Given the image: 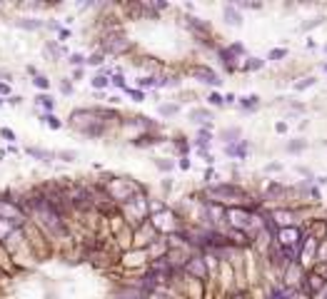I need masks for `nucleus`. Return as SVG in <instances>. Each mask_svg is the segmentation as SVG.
<instances>
[{
	"mask_svg": "<svg viewBox=\"0 0 327 299\" xmlns=\"http://www.w3.org/2000/svg\"><path fill=\"white\" fill-rule=\"evenodd\" d=\"M235 100H237V97H235V95H232V92H227V95H225V102H227V105H232V102H235Z\"/></svg>",
	"mask_w": 327,
	"mask_h": 299,
	"instance_id": "4c0bfd02",
	"label": "nucleus"
},
{
	"mask_svg": "<svg viewBox=\"0 0 327 299\" xmlns=\"http://www.w3.org/2000/svg\"><path fill=\"white\" fill-rule=\"evenodd\" d=\"M220 60H222V65L232 73L235 70V53H230V48L227 50H220Z\"/></svg>",
	"mask_w": 327,
	"mask_h": 299,
	"instance_id": "423d86ee",
	"label": "nucleus"
},
{
	"mask_svg": "<svg viewBox=\"0 0 327 299\" xmlns=\"http://www.w3.org/2000/svg\"><path fill=\"white\" fill-rule=\"evenodd\" d=\"M305 147H307V140H292V142H287V152L297 155V152H302Z\"/></svg>",
	"mask_w": 327,
	"mask_h": 299,
	"instance_id": "9d476101",
	"label": "nucleus"
},
{
	"mask_svg": "<svg viewBox=\"0 0 327 299\" xmlns=\"http://www.w3.org/2000/svg\"><path fill=\"white\" fill-rule=\"evenodd\" d=\"M100 63H103V55H100V53H95V55L88 58V65H100Z\"/></svg>",
	"mask_w": 327,
	"mask_h": 299,
	"instance_id": "cd10ccee",
	"label": "nucleus"
},
{
	"mask_svg": "<svg viewBox=\"0 0 327 299\" xmlns=\"http://www.w3.org/2000/svg\"><path fill=\"white\" fill-rule=\"evenodd\" d=\"M317 182H320V185H327V177H317Z\"/></svg>",
	"mask_w": 327,
	"mask_h": 299,
	"instance_id": "a19ab883",
	"label": "nucleus"
},
{
	"mask_svg": "<svg viewBox=\"0 0 327 299\" xmlns=\"http://www.w3.org/2000/svg\"><path fill=\"white\" fill-rule=\"evenodd\" d=\"M210 195H215V197H242V190H237L232 185H218L210 190Z\"/></svg>",
	"mask_w": 327,
	"mask_h": 299,
	"instance_id": "7ed1b4c3",
	"label": "nucleus"
},
{
	"mask_svg": "<svg viewBox=\"0 0 327 299\" xmlns=\"http://www.w3.org/2000/svg\"><path fill=\"white\" fill-rule=\"evenodd\" d=\"M322 20H325V18H315V20H310V23H305V25H302V30H312V28H317V25H322Z\"/></svg>",
	"mask_w": 327,
	"mask_h": 299,
	"instance_id": "a878e982",
	"label": "nucleus"
},
{
	"mask_svg": "<svg viewBox=\"0 0 327 299\" xmlns=\"http://www.w3.org/2000/svg\"><path fill=\"white\" fill-rule=\"evenodd\" d=\"M190 73H193V77H198L200 82H208V85H220V82H222V80L218 77V73L210 70V68H205V65H195Z\"/></svg>",
	"mask_w": 327,
	"mask_h": 299,
	"instance_id": "f257e3e1",
	"label": "nucleus"
},
{
	"mask_svg": "<svg viewBox=\"0 0 327 299\" xmlns=\"http://www.w3.org/2000/svg\"><path fill=\"white\" fill-rule=\"evenodd\" d=\"M108 82H110V80H108L105 75H95V77H93V87H105Z\"/></svg>",
	"mask_w": 327,
	"mask_h": 299,
	"instance_id": "393cba45",
	"label": "nucleus"
},
{
	"mask_svg": "<svg viewBox=\"0 0 327 299\" xmlns=\"http://www.w3.org/2000/svg\"><path fill=\"white\" fill-rule=\"evenodd\" d=\"M155 142H160V137H137V140H132V145H155Z\"/></svg>",
	"mask_w": 327,
	"mask_h": 299,
	"instance_id": "5701e85b",
	"label": "nucleus"
},
{
	"mask_svg": "<svg viewBox=\"0 0 327 299\" xmlns=\"http://www.w3.org/2000/svg\"><path fill=\"white\" fill-rule=\"evenodd\" d=\"M272 217H277V222H280V224H285V222L290 224V222H292V215H290V212H275Z\"/></svg>",
	"mask_w": 327,
	"mask_h": 299,
	"instance_id": "b1692460",
	"label": "nucleus"
},
{
	"mask_svg": "<svg viewBox=\"0 0 327 299\" xmlns=\"http://www.w3.org/2000/svg\"><path fill=\"white\" fill-rule=\"evenodd\" d=\"M247 150H250V145L245 142V140H240V145H225V155H230V157H237V160H242L245 155H247Z\"/></svg>",
	"mask_w": 327,
	"mask_h": 299,
	"instance_id": "f03ea898",
	"label": "nucleus"
},
{
	"mask_svg": "<svg viewBox=\"0 0 327 299\" xmlns=\"http://www.w3.org/2000/svg\"><path fill=\"white\" fill-rule=\"evenodd\" d=\"M140 85H142V87H150V85H157V80H155V77H142Z\"/></svg>",
	"mask_w": 327,
	"mask_h": 299,
	"instance_id": "473e14b6",
	"label": "nucleus"
},
{
	"mask_svg": "<svg viewBox=\"0 0 327 299\" xmlns=\"http://www.w3.org/2000/svg\"><path fill=\"white\" fill-rule=\"evenodd\" d=\"M58 157H65V160H75V152H58Z\"/></svg>",
	"mask_w": 327,
	"mask_h": 299,
	"instance_id": "e433bc0d",
	"label": "nucleus"
},
{
	"mask_svg": "<svg viewBox=\"0 0 327 299\" xmlns=\"http://www.w3.org/2000/svg\"><path fill=\"white\" fill-rule=\"evenodd\" d=\"M188 269H190L193 274H198V277H205V274H208V272H205V267H203V259H198V257L188 262Z\"/></svg>",
	"mask_w": 327,
	"mask_h": 299,
	"instance_id": "1a4fd4ad",
	"label": "nucleus"
},
{
	"mask_svg": "<svg viewBox=\"0 0 327 299\" xmlns=\"http://www.w3.org/2000/svg\"><path fill=\"white\" fill-rule=\"evenodd\" d=\"M20 28H28V30H38V28H43V20H35V18H20V20H15Z\"/></svg>",
	"mask_w": 327,
	"mask_h": 299,
	"instance_id": "6e6552de",
	"label": "nucleus"
},
{
	"mask_svg": "<svg viewBox=\"0 0 327 299\" xmlns=\"http://www.w3.org/2000/svg\"><path fill=\"white\" fill-rule=\"evenodd\" d=\"M315 82H317V77H305L302 82H297V85H295V90H297V92H302V90H307V87H312Z\"/></svg>",
	"mask_w": 327,
	"mask_h": 299,
	"instance_id": "a211bd4d",
	"label": "nucleus"
},
{
	"mask_svg": "<svg viewBox=\"0 0 327 299\" xmlns=\"http://www.w3.org/2000/svg\"><path fill=\"white\" fill-rule=\"evenodd\" d=\"M157 167L160 170H173V162L170 160H157Z\"/></svg>",
	"mask_w": 327,
	"mask_h": 299,
	"instance_id": "7c9ffc66",
	"label": "nucleus"
},
{
	"mask_svg": "<svg viewBox=\"0 0 327 299\" xmlns=\"http://www.w3.org/2000/svg\"><path fill=\"white\" fill-rule=\"evenodd\" d=\"M270 299H292V292H290V289H280V287H277V289H272V292H270Z\"/></svg>",
	"mask_w": 327,
	"mask_h": 299,
	"instance_id": "4468645a",
	"label": "nucleus"
},
{
	"mask_svg": "<svg viewBox=\"0 0 327 299\" xmlns=\"http://www.w3.org/2000/svg\"><path fill=\"white\" fill-rule=\"evenodd\" d=\"M282 58H287V50H285V48H275V50H270V55H267V60H282Z\"/></svg>",
	"mask_w": 327,
	"mask_h": 299,
	"instance_id": "f3484780",
	"label": "nucleus"
},
{
	"mask_svg": "<svg viewBox=\"0 0 327 299\" xmlns=\"http://www.w3.org/2000/svg\"><path fill=\"white\" fill-rule=\"evenodd\" d=\"M0 215H3L5 220H10V222H15V217L20 220V215H18V210H10L8 205H3V202H0Z\"/></svg>",
	"mask_w": 327,
	"mask_h": 299,
	"instance_id": "ddd939ff",
	"label": "nucleus"
},
{
	"mask_svg": "<svg viewBox=\"0 0 327 299\" xmlns=\"http://www.w3.org/2000/svg\"><path fill=\"white\" fill-rule=\"evenodd\" d=\"M225 23L232 25V28H240V25H242V15H240V10H235V5H227V8H225Z\"/></svg>",
	"mask_w": 327,
	"mask_h": 299,
	"instance_id": "20e7f679",
	"label": "nucleus"
},
{
	"mask_svg": "<svg viewBox=\"0 0 327 299\" xmlns=\"http://www.w3.org/2000/svg\"><path fill=\"white\" fill-rule=\"evenodd\" d=\"M208 102H210V105H215V107H220V105H225V97H222V95H218V92H210V95H208Z\"/></svg>",
	"mask_w": 327,
	"mask_h": 299,
	"instance_id": "aec40b11",
	"label": "nucleus"
},
{
	"mask_svg": "<svg viewBox=\"0 0 327 299\" xmlns=\"http://www.w3.org/2000/svg\"><path fill=\"white\" fill-rule=\"evenodd\" d=\"M178 110H180L178 105H160V115H162V117H170V115H175Z\"/></svg>",
	"mask_w": 327,
	"mask_h": 299,
	"instance_id": "dca6fc26",
	"label": "nucleus"
},
{
	"mask_svg": "<svg viewBox=\"0 0 327 299\" xmlns=\"http://www.w3.org/2000/svg\"><path fill=\"white\" fill-rule=\"evenodd\" d=\"M112 85H117V87L127 90V85H125V77H122V75H115V77H112Z\"/></svg>",
	"mask_w": 327,
	"mask_h": 299,
	"instance_id": "c85d7f7f",
	"label": "nucleus"
},
{
	"mask_svg": "<svg viewBox=\"0 0 327 299\" xmlns=\"http://www.w3.org/2000/svg\"><path fill=\"white\" fill-rule=\"evenodd\" d=\"M190 117H193L195 122H210V120H213V115H210L208 110H193Z\"/></svg>",
	"mask_w": 327,
	"mask_h": 299,
	"instance_id": "9b49d317",
	"label": "nucleus"
},
{
	"mask_svg": "<svg viewBox=\"0 0 327 299\" xmlns=\"http://www.w3.org/2000/svg\"><path fill=\"white\" fill-rule=\"evenodd\" d=\"M180 167H183V170H190V160L183 157V160H180Z\"/></svg>",
	"mask_w": 327,
	"mask_h": 299,
	"instance_id": "58836bf2",
	"label": "nucleus"
},
{
	"mask_svg": "<svg viewBox=\"0 0 327 299\" xmlns=\"http://www.w3.org/2000/svg\"><path fill=\"white\" fill-rule=\"evenodd\" d=\"M275 130H277L280 135H285V132H287V122H277V125H275Z\"/></svg>",
	"mask_w": 327,
	"mask_h": 299,
	"instance_id": "f704fd0d",
	"label": "nucleus"
},
{
	"mask_svg": "<svg viewBox=\"0 0 327 299\" xmlns=\"http://www.w3.org/2000/svg\"><path fill=\"white\" fill-rule=\"evenodd\" d=\"M237 137H240V127H230V130H225V132H222V140H225L227 145L237 142Z\"/></svg>",
	"mask_w": 327,
	"mask_h": 299,
	"instance_id": "f8f14e48",
	"label": "nucleus"
},
{
	"mask_svg": "<svg viewBox=\"0 0 327 299\" xmlns=\"http://www.w3.org/2000/svg\"><path fill=\"white\" fill-rule=\"evenodd\" d=\"M38 102H40L45 110H53V97H50V95H45V92H43V95H38Z\"/></svg>",
	"mask_w": 327,
	"mask_h": 299,
	"instance_id": "412c9836",
	"label": "nucleus"
},
{
	"mask_svg": "<svg viewBox=\"0 0 327 299\" xmlns=\"http://www.w3.org/2000/svg\"><path fill=\"white\" fill-rule=\"evenodd\" d=\"M325 53H327V45H325Z\"/></svg>",
	"mask_w": 327,
	"mask_h": 299,
	"instance_id": "37998d69",
	"label": "nucleus"
},
{
	"mask_svg": "<svg viewBox=\"0 0 327 299\" xmlns=\"http://www.w3.org/2000/svg\"><path fill=\"white\" fill-rule=\"evenodd\" d=\"M280 170H282V165H277V162L267 165V172H280Z\"/></svg>",
	"mask_w": 327,
	"mask_h": 299,
	"instance_id": "c9c22d12",
	"label": "nucleus"
},
{
	"mask_svg": "<svg viewBox=\"0 0 327 299\" xmlns=\"http://www.w3.org/2000/svg\"><path fill=\"white\" fill-rule=\"evenodd\" d=\"M70 63H73V65H83V63H88V60H85L83 55H70Z\"/></svg>",
	"mask_w": 327,
	"mask_h": 299,
	"instance_id": "2f4dec72",
	"label": "nucleus"
},
{
	"mask_svg": "<svg viewBox=\"0 0 327 299\" xmlns=\"http://www.w3.org/2000/svg\"><path fill=\"white\" fill-rule=\"evenodd\" d=\"M322 70H327V63H322Z\"/></svg>",
	"mask_w": 327,
	"mask_h": 299,
	"instance_id": "79ce46f5",
	"label": "nucleus"
},
{
	"mask_svg": "<svg viewBox=\"0 0 327 299\" xmlns=\"http://www.w3.org/2000/svg\"><path fill=\"white\" fill-rule=\"evenodd\" d=\"M28 155L43 160V162H53L55 160V152H48V150H40V147H28Z\"/></svg>",
	"mask_w": 327,
	"mask_h": 299,
	"instance_id": "39448f33",
	"label": "nucleus"
},
{
	"mask_svg": "<svg viewBox=\"0 0 327 299\" xmlns=\"http://www.w3.org/2000/svg\"><path fill=\"white\" fill-rule=\"evenodd\" d=\"M240 105L245 110H257L260 107V97L257 95H245V97H240Z\"/></svg>",
	"mask_w": 327,
	"mask_h": 299,
	"instance_id": "0eeeda50",
	"label": "nucleus"
},
{
	"mask_svg": "<svg viewBox=\"0 0 327 299\" xmlns=\"http://www.w3.org/2000/svg\"><path fill=\"white\" fill-rule=\"evenodd\" d=\"M125 92H127V95H130V97H132V100H137V102H140V100H142V97H145V95H142V90H132V87H127V90H125Z\"/></svg>",
	"mask_w": 327,
	"mask_h": 299,
	"instance_id": "bb28decb",
	"label": "nucleus"
},
{
	"mask_svg": "<svg viewBox=\"0 0 327 299\" xmlns=\"http://www.w3.org/2000/svg\"><path fill=\"white\" fill-rule=\"evenodd\" d=\"M33 82H35V87H43V90H48V87H50V82H48V77H45V75H35V80H33Z\"/></svg>",
	"mask_w": 327,
	"mask_h": 299,
	"instance_id": "4be33fe9",
	"label": "nucleus"
},
{
	"mask_svg": "<svg viewBox=\"0 0 327 299\" xmlns=\"http://www.w3.org/2000/svg\"><path fill=\"white\" fill-rule=\"evenodd\" d=\"M230 53H235V55H242V53H245V48H242L240 43H232V45H230Z\"/></svg>",
	"mask_w": 327,
	"mask_h": 299,
	"instance_id": "c756f323",
	"label": "nucleus"
},
{
	"mask_svg": "<svg viewBox=\"0 0 327 299\" xmlns=\"http://www.w3.org/2000/svg\"><path fill=\"white\" fill-rule=\"evenodd\" d=\"M0 135H3L5 140H15V135H13V132H10L8 127H3V130H0Z\"/></svg>",
	"mask_w": 327,
	"mask_h": 299,
	"instance_id": "72a5a7b5",
	"label": "nucleus"
},
{
	"mask_svg": "<svg viewBox=\"0 0 327 299\" xmlns=\"http://www.w3.org/2000/svg\"><path fill=\"white\" fill-rule=\"evenodd\" d=\"M8 102H10V105H20V97H15V95H13V97H8Z\"/></svg>",
	"mask_w": 327,
	"mask_h": 299,
	"instance_id": "ea45409f",
	"label": "nucleus"
},
{
	"mask_svg": "<svg viewBox=\"0 0 327 299\" xmlns=\"http://www.w3.org/2000/svg\"><path fill=\"white\" fill-rule=\"evenodd\" d=\"M265 65V60H260V58H250L245 65H242V70H260Z\"/></svg>",
	"mask_w": 327,
	"mask_h": 299,
	"instance_id": "2eb2a0df",
	"label": "nucleus"
},
{
	"mask_svg": "<svg viewBox=\"0 0 327 299\" xmlns=\"http://www.w3.org/2000/svg\"><path fill=\"white\" fill-rule=\"evenodd\" d=\"M43 120H45L48 127H53V130H60V127H63V122H60L55 115H43Z\"/></svg>",
	"mask_w": 327,
	"mask_h": 299,
	"instance_id": "6ab92c4d",
	"label": "nucleus"
}]
</instances>
